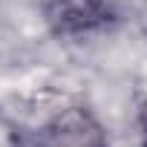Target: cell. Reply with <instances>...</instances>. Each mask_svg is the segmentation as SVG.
Listing matches in <instances>:
<instances>
[{
	"label": "cell",
	"mask_w": 147,
	"mask_h": 147,
	"mask_svg": "<svg viewBox=\"0 0 147 147\" xmlns=\"http://www.w3.org/2000/svg\"><path fill=\"white\" fill-rule=\"evenodd\" d=\"M43 20L58 38L92 35L115 20L110 0H46Z\"/></svg>",
	"instance_id": "cell-2"
},
{
	"label": "cell",
	"mask_w": 147,
	"mask_h": 147,
	"mask_svg": "<svg viewBox=\"0 0 147 147\" xmlns=\"http://www.w3.org/2000/svg\"><path fill=\"white\" fill-rule=\"evenodd\" d=\"M15 147H107V133L87 107L69 104L38 130L23 133Z\"/></svg>",
	"instance_id": "cell-1"
},
{
	"label": "cell",
	"mask_w": 147,
	"mask_h": 147,
	"mask_svg": "<svg viewBox=\"0 0 147 147\" xmlns=\"http://www.w3.org/2000/svg\"><path fill=\"white\" fill-rule=\"evenodd\" d=\"M144 147H147V144H144Z\"/></svg>",
	"instance_id": "cell-4"
},
{
	"label": "cell",
	"mask_w": 147,
	"mask_h": 147,
	"mask_svg": "<svg viewBox=\"0 0 147 147\" xmlns=\"http://www.w3.org/2000/svg\"><path fill=\"white\" fill-rule=\"evenodd\" d=\"M141 121H144V127H147V107L141 110Z\"/></svg>",
	"instance_id": "cell-3"
}]
</instances>
